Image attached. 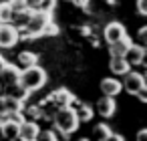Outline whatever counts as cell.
<instances>
[{"label": "cell", "mask_w": 147, "mask_h": 141, "mask_svg": "<svg viewBox=\"0 0 147 141\" xmlns=\"http://www.w3.org/2000/svg\"><path fill=\"white\" fill-rule=\"evenodd\" d=\"M45 85H47V71H45L42 67H38V63H36V65H32V67L20 69L18 81H16L14 87H18L20 91H24V93L30 95V93L38 91V89H42Z\"/></svg>", "instance_id": "cell-1"}, {"label": "cell", "mask_w": 147, "mask_h": 141, "mask_svg": "<svg viewBox=\"0 0 147 141\" xmlns=\"http://www.w3.org/2000/svg\"><path fill=\"white\" fill-rule=\"evenodd\" d=\"M53 123H55V129L61 133V137H69L71 133L77 131L79 127V117L73 109V105H67V107H59L53 115Z\"/></svg>", "instance_id": "cell-2"}, {"label": "cell", "mask_w": 147, "mask_h": 141, "mask_svg": "<svg viewBox=\"0 0 147 141\" xmlns=\"http://www.w3.org/2000/svg\"><path fill=\"white\" fill-rule=\"evenodd\" d=\"M49 20H53V12H51L49 8L42 6V8L32 10V14H30V18H28V22H26V28L30 30L32 38L42 36V26H45Z\"/></svg>", "instance_id": "cell-3"}, {"label": "cell", "mask_w": 147, "mask_h": 141, "mask_svg": "<svg viewBox=\"0 0 147 141\" xmlns=\"http://www.w3.org/2000/svg\"><path fill=\"white\" fill-rule=\"evenodd\" d=\"M125 81L121 83L123 85V89L129 93V95H137V93H141V91H145L147 89V83H145V77L141 75V73H137V71H127L125 75Z\"/></svg>", "instance_id": "cell-4"}, {"label": "cell", "mask_w": 147, "mask_h": 141, "mask_svg": "<svg viewBox=\"0 0 147 141\" xmlns=\"http://www.w3.org/2000/svg\"><path fill=\"white\" fill-rule=\"evenodd\" d=\"M18 43V30L12 22H0V49H12Z\"/></svg>", "instance_id": "cell-5"}, {"label": "cell", "mask_w": 147, "mask_h": 141, "mask_svg": "<svg viewBox=\"0 0 147 141\" xmlns=\"http://www.w3.org/2000/svg\"><path fill=\"white\" fill-rule=\"evenodd\" d=\"M123 59H125L131 67L143 65V61H145V47H143V45H133V43H131V45L127 47Z\"/></svg>", "instance_id": "cell-6"}, {"label": "cell", "mask_w": 147, "mask_h": 141, "mask_svg": "<svg viewBox=\"0 0 147 141\" xmlns=\"http://www.w3.org/2000/svg\"><path fill=\"white\" fill-rule=\"evenodd\" d=\"M38 131H40V127H38L36 121L24 119L18 125V139H22V141H34L38 137Z\"/></svg>", "instance_id": "cell-7"}, {"label": "cell", "mask_w": 147, "mask_h": 141, "mask_svg": "<svg viewBox=\"0 0 147 141\" xmlns=\"http://www.w3.org/2000/svg\"><path fill=\"white\" fill-rule=\"evenodd\" d=\"M18 73L20 69L16 65H10V63H4L0 67V83L2 85H8V87H14L16 81H18Z\"/></svg>", "instance_id": "cell-8"}, {"label": "cell", "mask_w": 147, "mask_h": 141, "mask_svg": "<svg viewBox=\"0 0 147 141\" xmlns=\"http://www.w3.org/2000/svg\"><path fill=\"white\" fill-rule=\"evenodd\" d=\"M95 109L99 111V115L101 117H113L115 115V111H117V101H115V97H109V95H103L101 99H97V105H95Z\"/></svg>", "instance_id": "cell-9"}, {"label": "cell", "mask_w": 147, "mask_h": 141, "mask_svg": "<svg viewBox=\"0 0 147 141\" xmlns=\"http://www.w3.org/2000/svg\"><path fill=\"white\" fill-rule=\"evenodd\" d=\"M49 103H53L57 109L59 107H67V105H73L75 103V95L69 91V89H57L49 99H47Z\"/></svg>", "instance_id": "cell-10"}, {"label": "cell", "mask_w": 147, "mask_h": 141, "mask_svg": "<svg viewBox=\"0 0 147 141\" xmlns=\"http://www.w3.org/2000/svg\"><path fill=\"white\" fill-rule=\"evenodd\" d=\"M99 87H101V93H103V95H109V97H117V95L123 91V85H121V81H119L117 77H107V79H103Z\"/></svg>", "instance_id": "cell-11"}, {"label": "cell", "mask_w": 147, "mask_h": 141, "mask_svg": "<svg viewBox=\"0 0 147 141\" xmlns=\"http://www.w3.org/2000/svg\"><path fill=\"white\" fill-rule=\"evenodd\" d=\"M127 32H125V26L121 22H109L105 26V40L107 43H113V40H119L123 38Z\"/></svg>", "instance_id": "cell-12"}, {"label": "cell", "mask_w": 147, "mask_h": 141, "mask_svg": "<svg viewBox=\"0 0 147 141\" xmlns=\"http://www.w3.org/2000/svg\"><path fill=\"white\" fill-rule=\"evenodd\" d=\"M18 121L14 119H4V121H0V133H2V137L6 139H18Z\"/></svg>", "instance_id": "cell-13"}, {"label": "cell", "mask_w": 147, "mask_h": 141, "mask_svg": "<svg viewBox=\"0 0 147 141\" xmlns=\"http://www.w3.org/2000/svg\"><path fill=\"white\" fill-rule=\"evenodd\" d=\"M133 40L125 34L123 38H119V40H113V43H109V55L111 57H123L125 55V51H127V47L131 45Z\"/></svg>", "instance_id": "cell-14"}, {"label": "cell", "mask_w": 147, "mask_h": 141, "mask_svg": "<svg viewBox=\"0 0 147 141\" xmlns=\"http://www.w3.org/2000/svg\"><path fill=\"white\" fill-rule=\"evenodd\" d=\"M109 69H111V73H113L115 77H123V75L131 69V65H129L123 57H111V61H109Z\"/></svg>", "instance_id": "cell-15"}, {"label": "cell", "mask_w": 147, "mask_h": 141, "mask_svg": "<svg viewBox=\"0 0 147 141\" xmlns=\"http://www.w3.org/2000/svg\"><path fill=\"white\" fill-rule=\"evenodd\" d=\"M36 63H38V55L32 53V51H22V53H18V57H16V67H18V69L32 67V65H36Z\"/></svg>", "instance_id": "cell-16"}, {"label": "cell", "mask_w": 147, "mask_h": 141, "mask_svg": "<svg viewBox=\"0 0 147 141\" xmlns=\"http://www.w3.org/2000/svg\"><path fill=\"white\" fill-rule=\"evenodd\" d=\"M30 14H32V8H28V6H26V8H20V10H14L10 22H12L14 26H26Z\"/></svg>", "instance_id": "cell-17"}, {"label": "cell", "mask_w": 147, "mask_h": 141, "mask_svg": "<svg viewBox=\"0 0 147 141\" xmlns=\"http://www.w3.org/2000/svg\"><path fill=\"white\" fill-rule=\"evenodd\" d=\"M111 129H109V125L107 123H99V125H95L93 127V139H97V141H107V139H111Z\"/></svg>", "instance_id": "cell-18"}, {"label": "cell", "mask_w": 147, "mask_h": 141, "mask_svg": "<svg viewBox=\"0 0 147 141\" xmlns=\"http://www.w3.org/2000/svg\"><path fill=\"white\" fill-rule=\"evenodd\" d=\"M75 113H77V117H79V121H91L93 119V115H95V109L91 107V105H87V103H81L77 109H75Z\"/></svg>", "instance_id": "cell-19"}, {"label": "cell", "mask_w": 147, "mask_h": 141, "mask_svg": "<svg viewBox=\"0 0 147 141\" xmlns=\"http://www.w3.org/2000/svg\"><path fill=\"white\" fill-rule=\"evenodd\" d=\"M22 113H24L26 119L36 121V119H40V105H28V107L22 109Z\"/></svg>", "instance_id": "cell-20"}, {"label": "cell", "mask_w": 147, "mask_h": 141, "mask_svg": "<svg viewBox=\"0 0 147 141\" xmlns=\"http://www.w3.org/2000/svg\"><path fill=\"white\" fill-rule=\"evenodd\" d=\"M12 18V8L8 2H0V22H10Z\"/></svg>", "instance_id": "cell-21"}, {"label": "cell", "mask_w": 147, "mask_h": 141, "mask_svg": "<svg viewBox=\"0 0 147 141\" xmlns=\"http://www.w3.org/2000/svg\"><path fill=\"white\" fill-rule=\"evenodd\" d=\"M36 139H49V141H59L61 139V133L59 131H53V129H47V131H38V137Z\"/></svg>", "instance_id": "cell-22"}, {"label": "cell", "mask_w": 147, "mask_h": 141, "mask_svg": "<svg viewBox=\"0 0 147 141\" xmlns=\"http://www.w3.org/2000/svg\"><path fill=\"white\" fill-rule=\"evenodd\" d=\"M55 34H59V26H57L53 20H49V22L42 26V36H55Z\"/></svg>", "instance_id": "cell-23"}, {"label": "cell", "mask_w": 147, "mask_h": 141, "mask_svg": "<svg viewBox=\"0 0 147 141\" xmlns=\"http://www.w3.org/2000/svg\"><path fill=\"white\" fill-rule=\"evenodd\" d=\"M6 2L10 4L12 12L14 10H20V8H26V0H6Z\"/></svg>", "instance_id": "cell-24"}, {"label": "cell", "mask_w": 147, "mask_h": 141, "mask_svg": "<svg viewBox=\"0 0 147 141\" xmlns=\"http://www.w3.org/2000/svg\"><path fill=\"white\" fill-rule=\"evenodd\" d=\"M45 4H47V0H26V6H28V8H32V10L42 8Z\"/></svg>", "instance_id": "cell-25"}, {"label": "cell", "mask_w": 147, "mask_h": 141, "mask_svg": "<svg viewBox=\"0 0 147 141\" xmlns=\"http://www.w3.org/2000/svg\"><path fill=\"white\" fill-rule=\"evenodd\" d=\"M137 12H139L141 16L147 14V0H137Z\"/></svg>", "instance_id": "cell-26"}, {"label": "cell", "mask_w": 147, "mask_h": 141, "mask_svg": "<svg viewBox=\"0 0 147 141\" xmlns=\"http://www.w3.org/2000/svg\"><path fill=\"white\" fill-rule=\"evenodd\" d=\"M145 36H147V26H139V40H141V45L145 43Z\"/></svg>", "instance_id": "cell-27"}, {"label": "cell", "mask_w": 147, "mask_h": 141, "mask_svg": "<svg viewBox=\"0 0 147 141\" xmlns=\"http://www.w3.org/2000/svg\"><path fill=\"white\" fill-rule=\"evenodd\" d=\"M73 2H75V6L83 8V6H87V4H89V0H73Z\"/></svg>", "instance_id": "cell-28"}, {"label": "cell", "mask_w": 147, "mask_h": 141, "mask_svg": "<svg viewBox=\"0 0 147 141\" xmlns=\"http://www.w3.org/2000/svg\"><path fill=\"white\" fill-rule=\"evenodd\" d=\"M145 137H147V131H145V129H141V131L137 133V139H145Z\"/></svg>", "instance_id": "cell-29"}, {"label": "cell", "mask_w": 147, "mask_h": 141, "mask_svg": "<svg viewBox=\"0 0 147 141\" xmlns=\"http://www.w3.org/2000/svg\"><path fill=\"white\" fill-rule=\"evenodd\" d=\"M55 2H57V0H47V4H49L47 8H49V10H53V4H55Z\"/></svg>", "instance_id": "cell-30"}, {"label": "cell", "mask_w": 147, "mask_h": 141, "mask_svg": "<svg viewBox=\"0 0 147 141\" xmlns=\"http://www.w3.org/2000/svg\"><path fill=\"white\" fill-rule=\"evenodd\" d=\"M4 63H6V61H4V59H2V55H0V67H2V65H4Z\"/></svg>", "instance_id": "cell-31"}, {"label": "cell", "mask_w": 147, "mask_h": 141, "mask_svg": "<svg viewBox=\"0 0 147 141\" xmlns=\"http://www.w3.org/2000/svg\"><path fill=\"white\" fill-rule=\"evenodd\" d=\"M0 95H2V83H0Z\"/></svg>", "instance_id": "cell-32"}]
</instances>
